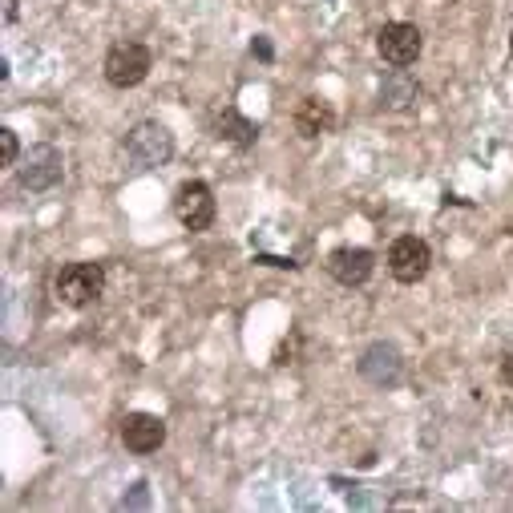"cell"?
I'll use <instances>...</instances> for the list:
<instances>
[{"label":"cell","instance_id":"6da1fadb","mask_svg":"<svg viewBox=\"0 0 513 513\" xmlns=\"http://www.w3.org/2000/svg\"><path fill=\"white\" fill-rule=\"evenodd\" d=\"M101 291H106V267L101 263H65L53 279V295L73 307V312H81V307L97 303Z\"/></svg>","mask_w":513,"mask_h":513},{"label":"cell","instance_id":"7a4b0ae2","mask_svg":"<svg viewBox=\"0 0 513 513\" xmlns=\"http://www.w3.org/2000/svg\"><path fill=\"white\" fill-rule=\"evenodd\" d=\"M122 150H126V162L134 170H158V166H166L174 158V134L162 122H138L126 134Z\"/></svg>","mask_w":513,"mask_h":513},{"label":"cell","instance_id":"3957f363","mask_svg":"<svg viewBox=\"0 0 513 513\" xmlns=\"http://www.w3.org/2000/svg\"><path fill=\"white\" fill-rule=\"evenodd\" d=\"M106 81L114 85V89H134V85H142L146 77H150V69H154V53L142 45V41H118L110 53H106Z\"/></svg>","mask_w":513,"mask_h":513},{"label":"cell","instance_id":"277c9868","mask_svg":"<svg viewBox=\"0 0 513 513\" xmlns=\"http://www.w3.org/2000/svg\"><path fill=\"white\" fill-rule=\"evenodd\" d=\"M174 215L186 231H211L215 227V215H219V202H215V190L202 182V178H190L174 190Z\"/></svg>","mask_w":513,"mask_h":513},{"label":"cell","instance_id":"5b68a950","mask_svg":"<svg viewBox=\"0 0 513 513\" xmlns=\"http://www.w3.org/2000/svg\"><path fill=\"white\" fill-rule=\"evenodd\" d=\"M433 267V247L417 235H400L392 247H388V271L396 283H421Z\"/></svg>","mask_w":513,"mask_h":513},{"label":"cell","instance_id":"8992f818","mask_svg":"<svg viewBox=\"0 0 513 513\" xmlns=\"http://www.w3.org/2000/svg\"><path fill=\"white\" fill-rule=\"evenodd\" d=\"M17 178H21V190H29V194H45V190H53V186L65 178V158H61V150L49 146V142L33 146V150L25 154Z\"/></svg>","mask_w":513,"mask_h":513},{"label":"cell","instance_id":"52a82bcc","mask_svg":"<svg viewBox=\"0 0 513 513\" xmlns=\"http://www.w3.org/2000/svg\"><path fill=\"white\" fill-rule=\"evenodd\" d=\"M421 49H425V33H421L417 25H408V21H388V25L376 33V53H380L388 65H396V69L413 65V61L421 57Z\"/></svg>","mask_w":513,"mask_h":513},{"label":"cell","instance_id":"ba28073f","mask_svg":"<svg viewBox=\"0 0 513 513\" xmlns=\"http://www.w3.org/2000/svg\"><path fill=\"white\" fill-rule=\"evenodd\" d=\"M356 368H360V376H364L368 384H376V388H392V384H400V376H404V356H400L396 344L376 340V344L364 348V356H360Z\"/></svg>","mask_w":513,"mask_h":513},{"label":"cell","instance_id":"9c48e42d","mask_svg":"<svg viewBox=\"0 0 513 513\" xmlns=\"http://www.w3.org/2000/svg\"><path fill=\"white\" fill-rule=\"evenodd\" d=\"M122 445L138 457H150L166 445V421L154 413H126L122 417Z\"/></svg>","mask_w":513,"mask_h":513},{"label":"cell","instance_id":"30bf717a","mask_svg":"<svg viewBox=\"0 0 513 513\" xmlns=\"http://www.w3.org/2000/svg\"><path fill=\"white\" fill-rule=\"evenodd\" d=\"M376 271V255L368 247H336L328 255V275L344 287H364Z\"/></svg>","mask_w":513,"mask_h":513},{"label":"cell","instance_id":"8fae6325","mask_svg":"<svg viewBox=\"0 0 513 513\" xmlns=\"http://www.w3.org/2000/svg\"><path fill=\"white\" fill-rule=\"evenodd\" d=\"M332 122H336V114H332V101L328 97H303L299 101V110H295V134L299 138H324L328 130H332Z\"/></svg>","mask_w":513,"mask_h":513},{"label":"cell","instance_id":"7c38bea8","mask_svg":"<svg viewBox=\"0 0 513 513\" xmlns=\"http://www.w3.org/2000/svg\"><path fill=\"white\" fill-rule=\"evenodd\" d=\"M215 134H219L223 142H231L235 150H251V146L259 142V126H255L251 118H243L239 110H223V114L215 118Z\"/></svg>","mask_w":513,"mask_h":513},{"label":"cell","instance_id":"4fadbf2b","mask_svg":"<svg viewBox=\"0 0 513 513\" xmlns=\"http://www.w3.org/2000/svg\"><path fill=\"white\" fill-rule=\"evenodd\" d=\"M417 81L408 77L404 69H396V73H388V81H384V89H380V106H388V110H408L417 101Z\"/></svg>","mask_w":513,"mask_h":513},{"label":"cell","instance_id":"5bb4252c","mask_svg":"<svg viewBox=\"0 0 513 513\" xmlns=\"http://www.w3.org/2000/svg\"><path fill=\"white\" fill-rule=\"evenodd\" d=\"M17 158H21L17 130H13V126H5V130H0V166H17Z\"/></svg>","mask_w":513,"mask_h":513},{"label":"cell","instance_id":"9a60e30c","mask_svg":"<svg viewBox=\"0 0 513 513\" xmlns=\"http://www.w3.org/2000/svg\"><path fill=\"white\" fill-rule=\"evenodd\" d=\"M251 53H255L259 61H271V57H275V53H271V41H267V37H255V41H251Z\"/></svg>","mask_w":513,"mask_h":513},{"label":"cell","instance_id":"2e32d148","mask_svg":"<svg viewBox=\"0 0 513 513\" xmlns=\"http://www.w3.org/2000/svg\"><path fill=\"white\" fill-rule=\"evenodd\" d=\"M501 384H513V356H505L501 364Z\"/></svg>","mask_w":513,"mask_h":513},{"label":"cell","instance_id":"e0dca14e","mask_svg":"<svg viewBox=\"0 0 513 513\" xmlns=\"http://www.w3.org/2000/svg\"><path fill=\"white\" fill-rule=\"evenodd\" d=\"M17 21V0H5V25Z\"/></svg>","mask_w":513,"mask_h":513},{"label":"cell","instance_id":"ac0fdd59","mask_svg":"<svg viewBox=\"0 0 513 513\" xmlns=\"http://www.w3.org/2000/svg\"><path fill=\"white\" fill-rule=\"evenodd\" d=\"M509 53H513V33H509Z\"/></svg>","mask_w":513,"mask_h":513}]
</instances>
